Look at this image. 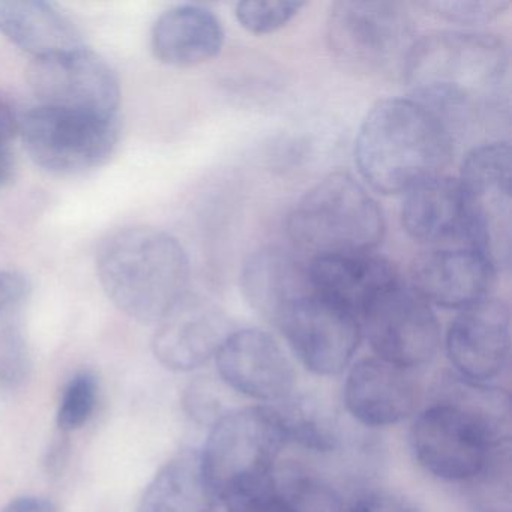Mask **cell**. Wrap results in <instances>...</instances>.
Returning a JSON list of instances; mask_svg holds the SVG:
<instances>
[{
  "label": "cell",
  "mask_w": 512,
  "mask_h": 512,
  "mask_svg": "<svg viewBox=\"0 0 512 512\" xmlns=\"http://www.w3.org/2000/svg\"><path fill=\"white\" fill-rule=\"evenodd\" d=\"M451 373L475 383H496L511 359V313L502 299L463 308L442 341Z\"/></svg>",
  "instance_id": "obj_15"
},
{
  "label": "cell",
  "mask_w": 512,
  "mask_h": 512,
  "mask_svg": "<svg viewBox=\"0 0 512 512\" xmlns=\"http://www.w3.org/2000/svg\"><path fill=\"white\" fill-rule=\"evenodd\" d=\"M311 289L307 263L277 245L260 248L248 257L242 268L241 290L245 301L272 326L293 301Z\"/></svg>",
  "instance_id": "obj_19"
},
{
  "label": "cell",
  "mask_w": 512,
  "mask_h": 512,
  "mask_svg": "<svg viewBox=\"0 0 512 512\" xmlns=\"http://www.w3.org/2000/svg\"><path fill=\"white\" fill-rule=\"evenodd\" d=\"M277 409L287 449L314 457H335L346 448V433L337 412L316 395L295 392L272 404Z\"/></svg>",
  "instance_id": "obj_24"
},
{
  "label": "cell",
  "mask_w": 512,
  "mask_h": 512,
  "mask_svg": "<svg viewBox=\"0 0 512 512\" xmlns=\"http://www.w3.org/2000/svg\"><path fill=\"white\" fill-rule=\"evenodd\" d=\"M425 400L427 391L419 373L395 367L376 356L358 359L344 373V410L365 430H385L410 421Z\"/></svg>",
  "instance_id": "obj_14"
},
{
  "label": "cell",
  "mask_w": 512,
  "mask_h": 512,
  "mask_svg": "<svg viewBox=\"0 0 512 512\" xmlns=\"http://www.w3.org/2000/svg\"><path fill=\"white\" fill-rule=\"evenodd\" d=\"M2 512H58V509L44 497L23 496L11 500Z\"/></svg>",
  "instance_id": "obj_34"
},
{
  "label": "cell",
  "mask_w": 512,
  "mask_h": 512,
  "mask_svg": "<svg viewBox=\"0 0 512 512\" xmlns=\"http://www.w3.org/2000/svg\"><path fill=\"white\" fill-rule=\"evenodd\" d=\"M359 320L373 356L395 367L421 373L442 350V328L431 304L403 280L377 295Z\"/></svg>",
  "instance_id": "obj_10"
},
{
  "label": "cell",
  "mask_w": 512,
  "mask_h": 512,
  "mask_svg": "<svg viewBox=\"0 0 512 512\" xmlns=\"http://www.w3.org/2000/svg\"><path fill=\"white\" fill-rule=\"evenodd\" d=\"M214 361L227 391L256 404H278L298 391L292 355L265 329H233Z\"/></svg>",
  "instance_id": "obj_13"
},
{
  "label": "cell",
  "mask_w": 512,
  "mask_h": 512,
  "mask_svg": "<svg viewBox=\"0 0 512 512\" xmlns=\"http://www.w3.org/2000/svg\"><path fill=\"white\" fill-rule=\"evenodd\" d=\"M418 7L446 22L460 25H479L502 16L509 8L505 0H433Z\"/></svg>",
  "instance_id": "obj_30"
},
{
  "label": "cell",
  "mask_w": 512,
  "mask_h": 512,
  "mask_svg": "<svg viewBox=\"0 0 512 512\" xmlns=\"http://www.w3.org/2000/svg\"><path fill=\"white\" fill-rule=\"evenodd\" d=\"M401 73L412 100L448 125L467 121L502 106L508 47L487 32H434L413 43Z\"/></svg>",
  "instance_id": "obj_2"
},
{
  "label": "cell",
  "mask_w": 512,
  "mask_h": 512,
  "mask_svg": "<svg viewBox=\"0 0 512 512\" xmlns=\"http://www.w3.org/2000/svg\"><path fill=\"white\" fill-rule=\"evenodd\" d=\"M232 331V323L220 305L187 292L157 323L152 352L167 370L193 373L214 361Z\"/></svg>",
  "instance_id": "obj_16"
},
{
  "label": "cell",
  "mask_w": 512,
  "mask_h": 512,
  "mask_svg": "<svg viewBox=\"0 0 512 512\" xmlns=\"http://www.w3.org/2000/svg\"><path fill=\"white\" fill-rule=\"evenodd\" d=\"M496 275L493 263L473 248H440L413 260L410 286L428 304L463 310L490 298Z\"/></svg>",
  "instance_id": "obj_17"
},
{
  "label": "cell",
  "mask_w": 512,
  "mask_h": 512,
  "mask_svg": "<svg viewBox=\"0 0 512 512\" xmlns=\"http://www.w3.org/2000/svg\"><path fill=\"white\" fill-rule=\"evenodd\" d=\"M511 395L497 383H475L448 371L410 419L407 443L419 469L460 490L500 449L511 446Z\"/></svg>",
  "instance_id": "obj_1"
},
{
  "label": "cell",
  "mask_w": 512,
  "mask_h": 512,
  "mask_svg": "<svg viewBox=\"0 0 512 512\" xmlns=\"http://www.w3.org/2000/svg\"><path fill=\"white\" fill-rule=\"evenodd\" d=\"M31 370V352L23 332L14 325L0 326V389H19Z\"/></svg>",
  "instance_id": "obj_29"
},
{
  "label": "cell",
  "mask_w": 512,
  "mask_h": 512,
  "mask_svg": "<svg viewBox=\"0 0 512 512\" xmlns=\"http://www.w3.org/2000/svg\"><path fill=\"white\" fill-rule=\"evenodd\" d=\"M31 292V283L17 271H0V314L20 304Z\"/></svg>",
  "instance_id": "obj_32"
},
{
  "label": "cell",
  "mask_w": 512,
  "mask_h": 512,
  "mask_svg": "<svg viewBox=\"0 0 512 512\" xmlns=\"http://www.w3.org/2000/svg\"><path fill=\"white\" fill-rule=\"evenodd\" d=\"M326 41L344 70L379 79L403 71L416 41L415 23L398 2L340 0L329 10Z\"/></svg>",
  "instance_id": "obj_7"
},
{
  "label": "cell",
  "mask_w": 512,
  "mask_h": 512,
  "mask_svg": "<svg viewBox=\"0 0 512 512\" xmlns=\"http://www.w3.org/2000/svg\"><path fill=\"white\" fill-rule=\"evenodd\" d=\"M227 388L217 376H197L188 383L182 397L185 413L191 421L211 428L224 413L227 406Z\"/></svg>",
  "instance_id": "obj_27"
},
{
  "label": "cell",
  "mask_w": 512,
  "mask_h": 512,
  "mask_svg": "<svg viewBox=\"0 0 512 512\" xmlns=\"http://www.w3.org/2000/svg\"><path fill=\"white\" fill-rule=\"evenodd\" d=\"M385 215L350 173L332 172L311 187L287 218V233L311 257L373 253L385 238Z\"/></svg>",
  "instance_id": "obj_6"
},
{
  "label": "cell",
  "mask_w": 512,
  "mask_h": 512,
  "mask_svg": "<svg viewBox=\"0 0 512 512\" xmlns=\"http://www.w3.org/2000/svg\"><path fill=\"white\" fill-rule=\"evenodd\" d=\"M305 7V2L290 0H244L236 5L235 13L245 31L254 35H268L286 28Z\"/></svg>",
  "instance_id": "obj_28"
},
{
  "label": "cell",
  "mask_w": 512,
  "mask_h": 512,
  "mask_svg": "<svg viewBox=\"0 0 512 512\" xmlns=\"http://www.w3.org/2000/svg\"><path fill=\"white\" fill-rule=\"evenodd\" d=\"M98 382L91 371H79L71 377L59 401L56 424L62 433L80 430L88 424L97 409Z\"/></svg>",
  "instance_id": "obj_26"
},
{
  "label": "cell",
  "mask_w": 512,
  "mask_h": 512,
  "mask_svg": "<svg viewBox=\"0 0 512 512\" xmlns=\"http://www.w3.org/2000/svg\"><path fill=\"white\" fill-rule=\"evenodd\" d=\"M511 473V446H506L475 479L460 488L469 512H512Z\"/></svg>",
  "instance_id": "obj_25"
},
{
  "label": "cell",
  "mask_w": 512,
  "mask_h": 512,
  "mask_svg": "<svg viewBox=\"0 0 512 512\" xmlns=\"http://www.w3.org/2000/svg\"><path fill=\"white\" fill-rule=\"evenodd\" d=\"M454 155L451 128L412 98H389L371 107L355 140V163L377 193H406L442 175Z\"/></svg>",
  "instance_id": "obj_3"
},
{
  "label": "cell",
  "mask_w": 512,
  "mask_h": 512,
  "mask_svg": "<svg viewBox=\"0 0 512 512\" xmlns=\"http://www.w3.org/2000/svg\"><path fill=\"white\" fill-rule=\"evenodd\" d=\"M464 239L470 248L493 263L496 271L509 266L511 257V146L484 143L464 158L461 166Z\"/></svg>",
  "instance_id": "obj_8"
},
{
  "label": "cell",
  "mask_w": 512,
  "mask_h": 512,
  "mask_svg": "<svg viewBox=\"0 0 512 512\" xmlns=\"http://www.w3.org/2000/svg\"><path fill=\"white\" fill-rule=\"evenodd\" d=\"M286 439L272 404L232 407L200 449L203 472L227 512H247L277 493Z\"/></svg>",
  "instance_id": "obj_4"
},
{
  "label": "cell",
  "mask_w": 512,
  "mask_h": 512,
  "mask_svg": "<svg viewBox=\"0 0 512 512\" xmlns=\"http://www.w3.org/2000/svg\"><path fill=\"white\" fill-rule=\"evenodd\" d=\"M107 298L140 323H158L187 293L190 262L178 239L152 227L112 233L97 254Z\"/></svg>",
  "instance_id": "obj_5"
},
{
  "label": "cell",
  "mask_w": 512,
  "mask_h": 512,
  "mask_svg": "<svg viewBox=\"0 0 512 512\" xmlns=\"http://www.w3.org/2000/svg\"><path fill=\"white\" fill-rule=\"evenodd\" d=\"M217 506L199 449L185 448L155 473L143 491L139 512H215Z\"/></svg>",
  "instance_id": "obj_23"
},
{
  "label": "cell",
  "mask_w": 512,
  "mask_h": 512,
  "mask_svg": "<svg viewBox=\"0 0 512 512\" xmlns=\"http://www.w3.org/2000/svg\"><path fill=\"white\" fill-rule=\"evenodd\" d=\"M247 512H301L289 499L283 494H272L268 499L254 505L253 508L248 509Z\"/></svg>",
  "instance_id": "obj_35"
},
{
  "label": "cell",
  "mask_w": 512,
  "mask_h": 512,
  "mask_svg": "<svg viewBox=\"0 0 512 512\" xmlns=\"http://www.w3.org/2000/svg\"><path fill=\"white\" fill-rule=\"evenodd\" d=\"M28 80L40 106L116 116L121 83L115 70L86 47L34 59Z\"/></svg>",
  "instance_id": "obj_12"
},
{
  "label": "cell",
  "mask_w": 512,
  "mask_h": 512,
  "mask_svg": "<svg viewBox=\"0 0 512 512\" xmlns=\"http://www.w3.org/2000/svg\"><path fill=\"white\" fill-rule=\"evenodd\" d=\"M20 122L16 109L7 98L0 97V143L10 145L11 140L20 133Z\"/></svg>",
  "instance_id": "obj_33"
},
{
  "label": "cell",
  "mask_w": 512,
  "mask_h": 512,
  "mask_svg": "<svg viewBox=\"0 0 512 512\" xmlns=\"http://www.w3.org/2000/svg\"><path fill=\"white\" fill-rule=\"evenodd\" d=\"M20 134L37 166L58 175H77L103 166L115 154L121 122L118 115L38 106L23 116Z\"/></svg>",
  "instance_id": "obj_9"
},
{
  "label": "cell",
  "mask_w": 512,
  "mask_h": 512,
  "mask_svg": "<svg viewBox=\"0 0 512 512\" xmlns=\"http://www.w3.org/2000/svg\"><path fill=\"white\" fill-rule=\"evenodd\" d=\"M224 29L220 19L202 5H179L155 22L151 47L161 64L197 67L220 55Z\"/></svg>",
  "instance_id": "obj_20"
},
{
  "label": "cell",
  "mask_w": 512,
  "mask_h": 512,
  "mask_svg": "<svg viewBox=\"0 0 512 512\" xmlns=\"http://www.w3.org/2000/svg\"><path fill=\"white\" fill-rule=\"evenodd\" d=\"M401 223L410 238L422 244H439L464 238L463 193L451 176L425 179L404 193Z\"/></svg>",
  "instance_id": "obj_21"
},
{
  "label": "cell",
  "mask_w": 512,
  "mask_h": 512,
  "mask_svg": "<svg viewBox=\"0 0 512 512\" xmlns=\"http://www.w3.org/2000/svg\"><path fill=\"white\" fill-rule=\"evenodd\" d=\"M16 173V160L10 145L0 143V188L10 184Z\"/></svg>",
  "instance_id": "obj_36"
},
{
  "label": "cell",
  "mask_w": 512,
  "mask_h": 512,
  "mask_svg": "<svg viewBox=\"0 0 512 512\" xmlns=\"http://www.w3.org/2000/svg\"><path fill=\"white\" fill-rule=\"evenodd\" d=\"M307 268L314 292L358 317L377 295L401 280L394 263L374 253L311 257Z\"/></svg>",
  "instance_id": "obj_18"
},
{
  "label": "cell",
  "mask_w": 512,
  "mask_h": 512,
  "mask_svg": "<svg viewBox=\"0 0 512 512\" xmlns=\"http://www.w3.org/2000/svg\"><path fill=\"white\" fill-rule=\"evenodd\" d=\"M341 512H424L421 506L400 491L364 488L344 503Z\"/></svg>",
  "instance_id": "obj_31"
},
{
  "label": "cell",
  "mask_w": 512,
  "mask_h": 512,
  "mask_svg": "<svg viewBox=\"0 0 512 512\" xmlns=\"http://www.w3.org/2000/svg\"><path fill=\"white\" fill-rule=\"evenodd\" d=\"M0 34L35 59L85 47L77 26L41 0H0Z\"/></svg>",
  "instance_id": "obj_22"
},
{
  "label": "cell",
  "mask_w": 512,
  "mask_h": 512,
  "mask_svg": "<svg viewBox=\"0 0 512 512\" xmlns=\"http://www.w3.org/2000/svg\"><path fill=\"white\" fill-rule=\"evenodd\" d=\"M275 328L302 368L316 377H338L355 362L362 343L361 320L311 289L278 317Z\"/></svg>",
  "instance_id": "obj_11"
}]
</instances>
